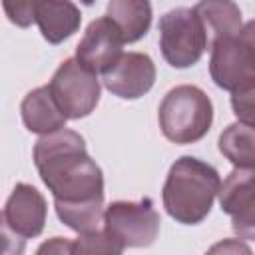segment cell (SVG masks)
Returning <instances> with one entry per match:
<instances>
[{
    "label": "cell",
    "mask_w": 255,
    "mask_h": 255,
    "mask_svg": "<svg viewBox=\"0 0 255 255\" xmlns=\"http://www.w3.org/2000/svg\"><path fill=\"white\" fill-rule=\"evenodd\" d=\"M34 165L54 195V207L104 205V173L74 129L42 135L34 145Z\"/></svg>",
    "instance_id": "1"
},
{
    "label": "cell",
    "mask_w": 255,
    "mask_h": 255,
    "mask_svg": "<svg viewBox=\"0 0 255 255\" xmlns=\"http://www.w3.org/2000/svg\"><path fill=\"white\" fill-rule=\"evenodd\" d=\"M221 179L213 165L193 157L181 155L167 171L161 199L167 215L183 225L201 223L219 193Z\"/></svg>",
    "instance_id": "2"
},
{
    "label": "cell",
    "mask_w": 255,
    "mask_h": 255,
    "mask_svg": "<svg viewBox=\"0 0 255 255\" xmlns=\"http://www.w3.org/2000/svg\"><path fill=\"white\" fill-rule=\"evenodd\" d=\"M161 133L173 143H195L207 135L213 124V104L209 96L191 84L171 88L157 110Z\"/></svg>",
    "instance_id": "3"
},
{
    "label": "cell",
    "mask_w": 255,
    "mask_h": 255,
    "mask_svg": "<svg viewBox=\"0 0 255 255\" xmlns=\"http://www.w3.org/2000/svg\"><path fill=\"white\" fill-rule=\"evenodd\" d=\"M157 30L161 56L177 70L197 64L209 46L207 30L193 8L179 6L167 10L159 18Z\"/></svg>",
    "instance_id": "4"
},
{
    "label": "cell",
    "mask_w": 255,
    "mask_h": 255,
    "mask_svg": "<svg viewBox=\"0 0 255 255\" xmlns=\"http://www.w3.org/2000/svg\"><path fill=\"white\" fill-rule=\"evenodd\" d=\"M50 92L68 120L90 116L100 102V80L76 58L64 60L50 80Z\"/></svg>",
    "instance_id": "5"
},
{
    "label": "cell",
    "mask_w": 255,
    "mask_h": 255,
    "mask_svg": "<svg viewBox=\"0 0 255 255\" xmlns=\"http://www.w3.org/2000/svg\"><path fill=\"white\" fill-rule=\"evenodd\" d=\"M159 213L149 197L112 201L104 211V229L124 247H149L159 233Z\"/></svg>",
    "instance_id": "6"
},
{
    "label": "cell",
    "mask_w": 255,
    "mask_h": 255,
    "mask_svg": "<svg viewBox=\"0 0 255 255\" xmlns=\"http://www.w3.org/2000/svg\"><path fill=\"white\" fill-rule=\"evenodd\" d=\"M209 74L217 88L235 92L255 80V50L237 36L211 44Z\"/></svg>",
    "instance_id": "7"
},
{
    "label": "cell",
    "mask_w": 255,
    "mask_h": 255,
    "mask_svg": "<svg viewBox=\"0 0 255 255\" xmlns=\"http://www.w3.org/2000/svg\"><path fill=\"white\" fill-rule=\"evenodd\" d=\"M48 203L44 195L28 183H16L2 209V231L18 239L38 237L44 231Z\"/></svg>",
    "instance_id": "8"
},
{
    "label": "cell",
    "mask_w": 255,
    "mask_h": 255,
    "mask_svg": "<svg viewBox=\"0 0 255 255\" xmlns=\"http://www.w3.org/2000/svg\"><path fill=\"white\" fill-rule=\"evenodd\" d=\"M124 44L120 28L108 16H102L88 24L80 44L76 46V60L92 74H106L122 58Z\"/></svg>",
    "instance_id": "9"
},
{
    "label": "cell",
    "mask_w": 255,
    "mask_h": 255,
    "mask_svg": "<svg viewBox=\"0 0 255 255\" xmlns=\"http://www.w3.org/2000/svg\"><path fill=\"white\" fill-rule=\"evenodd\" d=\"M102 84L122 100H137L155 84V64L143 52H126L102 74Z\"/></svg>",
    "instance_id": "10"
},
{
    "label": "cell",
    "mask_w": 255,
    "mask_h": 255,
    "mask_svg": "<svg viewBox=\"0 0 255 255\" xmlns=\"http://www.w3.org/2000/svg\"><path fill=\"white\" fill-rule=\"evenodd\" d=\"M20 112H22V122L28 128V131L38 133V135L56 133L64 129L68 122V118L56 104L48 86L30 90L20 104Z\"/></svg>",
    "instance_id": "11"
},
{
    "label": "cell",
    "mask_w": 255,
    "mask_h": 255,
    "mask_svg": "<svg viewBox=\"0 0 255 255\" xmlns=\"http://www.w3.org/2000/svg\"><path fill=\"white\" fill-rule=\"evenodd\" d=\"M82 12L70 0H36V24L50 44H62L80 28Z\"/></svg>",
    "instance_id": "12"
},
{
    "label": "cell",
    "mask_w": 255,
    "mask_h": 255,
    "mask_svg": "<svg viewBox=\"0 0 255 255\" xmlns=\"http://www.w3.org/2000/svg\"><path fill=\"white\" fill-rule=\"evenodd\" d=\"M106 16L120 28L124 42L131 44L147 34L151 26V4L145 0H112Z\"/></svg>",
    "instance_id": "13"
},
{
    "label": "cell",
    "mask_w": 255,
    "mask_h": 255,
    "mask_svg": "<svg viewBox=\"0 0 255 255\" xmlns=\"http://www.w3.org/2000/svg\"><path fill=\"white\" fill-rule=\"evenodd\" d=\"M193 10L197 12V16L201 18V22L207 30L209 46L217 40L237 36L239 30H241V10L233 2H211V0H207V2L195 4Z\"/></svg>",
    "instance_id": "14"
},
{
    "label": "cell",
    "mask_w": 255,
    "mask_h": 255,
    "mask_svg": "<svg viewBox=\"0 0 255 255\" xmlns=\"http://www.w3.org/2000/svg\"><path fill=\"white\" fill-rule=\"evenodd\" d=\"M219 205L227 215L239 213L245 205L255 199V169L253 167H233V171L221 181Z\"/></svg>",
    "instance_id": "15"
},
{
    "label": "cell",
    "mask_w": 255,
    "mask_h": 255,
    "mask_svg": "<svg viewBox=\"0 0 255 255\" xmlns=\"http://www.w3.org/2000/svg\"><path fill=\"white\" fill-rule=\"evenodd\" d=\"M217 147L225 159H229L235 167H253L255 169V128L245 124H229L219 139Z\"/></svg>",
    "instance_id": "16"
},
{
    "label": "cell",
    "mask_w": 255,
    "mask_h": 255,
    "mask_svg": "<svg viewBox=\"0 0 255 255\" xmlns=\"http://www.w3.org/2000/svg\"><path fill=\"white\" fill-rule=\"evenodd\" d=\"M124 249L126 247L106 229L80 233L74 239V255H122Z\"/></svg>",
    "instance_id": "17"
},
{
    "label": "cell",
    "mask_w": 255,
    "mask_h": 255,
    "mask_svg": "<svg viewBox=\"0 0 255 255\" xmlns=\"http://www.w3.org/2000/svg\"><path fill=\"white\" fill-rule=\"evenodd\" d=\"M231 110L239 124L255 128V80L231 92Z\"/></svg>",
    "instance_id": "18"
},
{
    "label": "cell",
    "mask_w": 255,
    "mask_h": 255,
    "mask_svg": "<svg viewBox=\"0 0 255 255\" xmlns=\"http://www.w3.org/2000/svg\"><path fill=\"white\" fill-rule=\"evenodd\" d=\"M231 227L239 239L255 241V199L231 217Z\"/></svg>",
    "instance_id": "19"
},
{
    "label": "cell",
    "mask_w": 255,
    "mask_h": 255,
    "mask_svg": "<svg viewBox=\"0 0 255 255\" xmlns=\"http://www.w3.org/2000/svg\"><path fill=\"white\" fill-rule=\"evenodd\" d=\"M4 10L8 14V20L14 22L16 26H30L32 22H36V0L34 2H4Z\"/></svg>",
    "instance_id": "20"
},
{
    "label": "cell",
    "mask_w": 255,
    "mask_h": 255,
    "mask_svg": "<svg viewBox=\"0 0 255 255\" xmlns=\"http://www.w3.org/2000/svg\"><path fill=\"white\" fill-rule=\"evenodd\" d=\"M205 255H253V251L243 239H221L213 243Z\"/></svg>",
    "instance_id": "21"
},
{
    "label": "cell",
    "mask_w": 255,
    "mask_h": 255,
    "mask_svg": "<svg viewBox=\"0 0 255 255\" xmlns=\"http://www.w3.org/2000/svg\"><path fill=\"white\" fill-rule=\"evenodd\" d=\"M36 255H74V241L66 237H50L40 243Z\"/></svg>",
    "instance_id": "22"
},
{
    "label": "cell",
    "mask_w": 255,
    "mask_h": 255,
    "mask_svg": "<svg viewBox=\"0 0 255 255\" xmlns=\"http://www.w3.org/2000/svg\"><path fill=\"white\" fill-rule=\"evenodd\" d=\"M239 38H241L243 42H247V44L255 50V18L241 26V30H239Z\"/></svg>",
    "instance_id": "23"
}]
</instances>
